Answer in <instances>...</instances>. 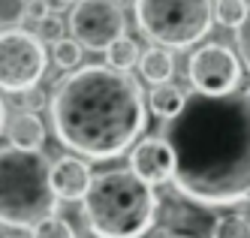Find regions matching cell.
Listing matches in <instances>:
<instances>
[{
	"instance_id": "18",
	"label": "cell",
	"mask_w": 250,
	"mask_h": 238,
	"mask_svg": "<svg viewBox=\"0 0 250 238\" xmlns=\"http://www.w3.org/2000/svg\"><path fill=\"white\" fill-rule=\"evenodd\" d=\"M30 238H76V229L69 220H63V217L51 214L45 217V220H40L37 226H33V235Z\"/></svg>"
},
{
	"instance_id": "25",
	"label": "cell",
	"mask_w": 250,
	"mask_h": 238,
	"mask_svg": "<svg viewBox=\"0 0 250 238\" xmlns=\"http://www.w3.org/2000/svg\"><path fill=\"white\" fill-rule=\"evenodd\" d=\"M157 238H190V235H175V232H166V235H157Z\"/></svg>"
},
{
	"instance_id": "15",
	"label": "cell",
	"mask_w": 250,
	"mask_h": 238,
	"mask_svg": "<svg viewBox=\"0 0 250 238\" xmlns=\"http://www.w3.org/2000/svg\"><path fill=\"white\" fill-rule=\"evenodd\" d=\"M211 238H250V220L244 214H223L214 223Z\"/></svg>"
},
{
	"instance_id": "5",
	"label": "cell",
	"mask_w": 250,
	"mask_h": 238,
	"mask_svg": "<svg viewBox=\"0 0 250 238\" xmlns=\"http://www.w3.org/2000/svg\"><path fill=\"white\" fill-rule=\"evenodd\" d=\"M136 24L163 48H190L202 43L214 22V0H136Z\"/></svg>"
},
{
	"instance_id": "6",
	"label": "cell",
	"mask_w": 250,
	"mask_h": 238,
	"mask_svg": "<svg viewBox=\"0 0 250 238\" xmlns=\"http://www.w3.org/2000/svg\"><path fill=\"white\" fill-rule=\"evenodd\" d=\"M45 45L37 33L9 27L0 33V90L21 94L45 76Z\"/></svg>"
},
{
	"instance_id": "20",
	"label": "cell",
	"mask_w": 250,
	"mask_h": 238,
	"mask_svg": "<svg viewBox=\"0 0 250 238\" xmlns=\"http://www.w3.org/2000/svg\"><path fill=\"white\" fill-rule=\"evenodd\" d=\"M235 45H238V61L250 69V6H247L244 22L235 27Z\"/></svg>"
},
{
	"instance_id": "21",
	"label": "cell",
	"mask_w": 250,
	"mask_h": 238,
	"mask_svg": "<svg viewBox=\"0 0 250 238\" xmlns=\"http://www.w3.org/2000/svg\"><path fill=\"white\" fill-rule=\"evenodd\" d=\"M24 6L27 0H0V24H19L24 22Z\"/></svg>"
},
{
	"instance_id": "19",
	"label": "cell",
	"mask_w": 250,
	"mask_h": 238,
	"mask_svg": "<svg viewBox=\"0 0 250 238\" xmlns=\"http://www.w3.org/2000/svg\"><path fill=\"white\" fill-rule=\"evenodd\" d=\"M63 27H66V22L61 15H55V12H48V15H42L40 22H37V36L42 43H58L61 36H63Z\"/></svg>"
},
{
	"instance_id": "9",
	"label": "cell",
	"mask_w": 250,
	"mask_h": 238,
	"mask_svg": "<svg viewBox=\"0 0 250 238\" xmlns=\"http://www.w3.org/2000/svg\"><path fill=\"white\" fill-rule=\"evenodd\" d=\"M130 169L148 181V184H163V181L172 178V169H175V154L169 148V142L160 136V139H142L136 142V148L130 154Z\"/></svg>"
},
{
	"instance_id": "17",
	"label": "cell",
	"mask_w": 250,
	"mask_h": 238,
	"mask_svg": "<svg viewBox=\"0 0 250 238\" xmlns=\"http://www.w3.org/2000/svg\"><path fill=\"white\" fill-rule=\"evenodd\" d=\"M55 45V51H51V58H55V64L61 69H76L79 61H82V45L73 40V36H61L58 43H51Z\"/></svg>"
},
{
	"instance_id": "11",
	"label": "cell",
	"mask_w": 250,
	"mask_h": 238,
	"mask_svg": "<svg viewBox=\"0 0 250 238\" xmlns=\"http://www.w3.org/2000/svg\"><path fill=\"white\" fill-rule=\"evenodd\" d=\"M6 139L12 148H21V151H40L42 142H45V124L40 121L37 112H24L19 108L15 118H6Z\"/></svg>"
},
{
	"instance_id": "26",
	"label": "cell",
	"mask_w": 250,
	"mask_h": 238,
	"mask_svg": "<svg viewBox=\"0 0 250 238\" xmlns=\"http://www.w3.org/2000/svg\"><path fill=\"white\" fill-rule=\"evenodd\" d=\"M6 238H30V235H24V232H12V235H6Z\"/></svg>"
},
{
	"instance_id": "7",
	"label": "cell",
	"mask_w": 250,
	"mask_h": 238,
	"mask_svg": "<svg viewBox=\"0 0 250 238\" xmlns=\"http://www.w3.org/2000/svg\"><path fill=\"white\" fill-rule=\"evenodd\" d=\"M73 40L87 51H105L127 33V15L115 0H76L66 18Z\"/></svg>"
},
{
	"instance_id": "13",
	"label": "cell",
	"mask_w": 250,
	"mask_h": 238,
	"mask_svg": "<svg viewBox=\"0 0 250 238\" xmlns=\"http://www.w3.org/2000/svg\"><path fill=\"white\" fill-rule=\"evenodd\" d=\"M184 100H187V94L178 85L160 82V85H154V90L148 94V108H151L157 118H172V115L181 112Z\"/></svg>"
},
{
	"instance_id": "2",
	"label": "cell",
	"mask_w": 250,
	"mask_h": 238,
	"mask_svg": "<svg viewBox=\"0 0 250 238\" xmlns=\"http://www.w3.org/2000/svg\"><path fill=\"white\" fill-rule=\"evenodd\" d=\"M51 127L63 148L87 160H115L148 124L142 85L130 69L87 64L69 69L51 94Z\"/></svg>"
},
{
	"instance_id": "3",
	"label": "cell",
	"mask_w": 250,
	"mask_h": 238,
	"mask_svg": "<svg viewBox=\"0 0 250 238\" xmlns=\"http://www.w3.org/2000/svg\"><path fill=\"white\" fill-rule=\"evenodd\" d=\"M82 205L87 229L97 238H145L157 223L160 199L154 184L133 169H105L91 178Z\"/></svg>"
},
{
	"instance_id": "4",
	"label": "cell",
	"mask_w": 250,
	"mask_h": 238,
	"mask_svg": "<svg viewBox=\"0 0 250 238\" xmlns=\"http://www.w3.org/2000/svg\"><path fill=\"white\" fill-rule=\"evenodd\" d=\"M51 163L42 151L0 148V223L9 229H33L58 214L61 199L51 190Z\"/></svg>"
},
{
	"instance_id": "16",
	"label": "cell",
	"mask_w": 250,
	"mask_h": 238,
	"mask_svg": "<svg viewBox=\"0 0 250 238\" xmlns=\"http://www.w3.org/2000/svg\"><path fill=\"white\" fill-rule=\"evenodd\" d=\"M247 15V3L244 0H217L214 3V22L223 27H238Z\"/></svg>"
},
{
	"instance_id": "27",
	"label": "cell",
	"mask_w": 250,
	"mask_h": 238,
	"mask_svg": "<svg viewBox=\"0 0 250 238\" xmlns=\"http://www.w3.org/2000/svg\"><path fill=\"white\" fill-rule=\"evenodd\" d=\"M61 3H76V0H61Z\"/></svg>"
},
{
	"instance_id": "22",
	"label": "cell",
	"mask_w": 250,
	"mask_h": 238,
	"mask_svg": "<svg viewBox=\"0 0 250 238\" xmlns=\"http://www.w3.org/2000/svg\"><path fill=\"white\" fill-rule=\"evenodd\" d=\"M48 106V97H45V90L40 87H27L19 94V108H24V112H37L40 115V108Z\"/></svg>"
},
{
	"instance_id": "1",
	"label": "cell",
	"mask_w": 250,
	"mask_h": 238,
	"mask_svg": "<svg viewBox=\"0 0 250 238\" xmlns=\"http://www.w3.org/2000/svg\"><path fill=\"white\" fill-rule=\"evenodd\" d=\"M163 139L175 154L172 184L196 205L223 208L250 196V90L199 94L166 118Z\"/></svg>"
},
{
	"instance_id": "10",
	"label": "cell",
	"mask_w": 250,
	"mask_h": 238,
	"mask_svg": "<svg viewBox=\"0 0 250 238\" xmlns=\"http://www.w3.org/2000/svg\"><path fill=\"white\" fill-rule=\"evenodd\" d=\"M51 178V190H55L58 199L63 202H82V196L87 193V184H91V166L82 157H58L48 169Z\"/></svg>"
},
{
	"instance_id": "12",
	"label": "cell",
	"mask_w": 250,
	"mask_h": 238,
	"mask_svg": "<svg viewBox=\"0 0 250 238\" xmlns=\"http://www.w3.org/2000/svg\"><path fill=\"white\" fill-rule=\"evenodd\" d=\"M139 72H142V79L151 82V85L172 82V76H175V58H172V51L163 48V45H154L145 54H139Z\"/></svg>"
},
{
	"instance_id": "23",
	"label": "cell",
	"mask_w": 250,
	"mask_h": 238,
	"mask_svg": "<svg viewBox=\"0 0 250 238\" xmlns=\"http://www.w3.org/2000/svg\"><path fill=\"white\" fill-rule=\"evenodd\" d=\"M48 3L45 0H27V6H24V22H40L42 15H48Z\"/></svg>"
},
{
	"instance_id": "8",
	"label": "cell",
	"mask_w": 250,
	"mask_h": 238,
	"mask_svg": "<svg viewBox=\"0 0 250 238\" xmlns=\"http://www.w3.org/2000/svg\"><path fill=\"white\" fill-rule=\"evenodd\" d=\"M187 76H190V85L199 94H211V97L229 94L241 82V61L229 45L208 43V45H199L190 54Z\"/></svg>"
},
{
	"instance_id": "14",
	"label": "cell",
	"mask_w": 250,
	"mask_h": 238,
	"mask_svg": "<svg viewBox=\"0 0 250 238\" xmlns=\"http://www.w3.org/2000/svg\"><path fill=\"white\" fill-rule=\"evenodd\" d=\"M105 64L115 66V69H133L139 64V43L130 40L127 33L118 36V40L105 48Z\"/></svg>"
},
{
	"instance_id": "24",
	"label": "cell",
	"mask_w": 250,
	"mask_h": 238,
	"mask_svg": "<svg viewBox=\"0 0 250 238\" xmlns=\"http://www.w3.org/2000/svg\"><path fill=\"white\" fill-rule=\"evenodd\" d=\"M6 118H9V115H6V103L0 100V133L6 130Z\"/></svg>"
}]
</instances>
